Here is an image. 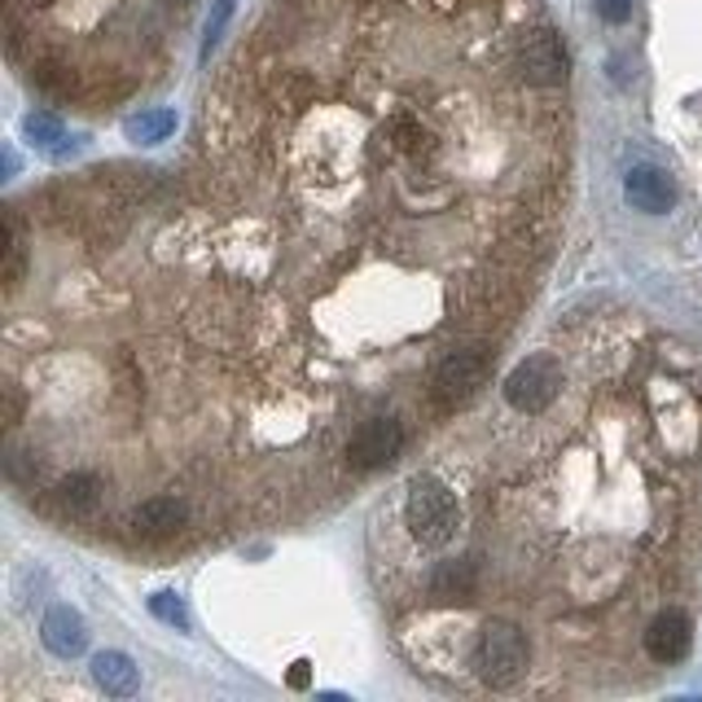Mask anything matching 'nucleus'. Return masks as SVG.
<instances>
[{
    "mask_svg": "<svg viewBox=\"0 0 702 702\" xmlns=\"http://www.w3.org/2000/svg\"><path fill=\"white\" fill-rule=\"evenodd\" d=\"M623 198H628L632 211H641V215H667V211L676 207V180H671L663 167L641 163V167H632V172L623 176Z\"/></svg>",
    "mask_w": 702,
    "mask_h": 702,
    "instance_id": "obj_7",
    "label": "nucleus"
},
{
    "mask_svg": "<svg viewBox=\"0 0 702 702\" xmlns=\"http://www.w3.org/2000/svg\"><path fill=\"white\" fill-rule=\"evenodd\" d=\"M593 5H597V14L606 23H628L632 19V0H593Z\"/></svg>",
    "mask_w": 702,
    "mask_h": 702,
    "instance_id": "obj_17",
    "label": "nucleus"
},
{
    "mask_svg": "<svg viewBox=\"0 0 702 702\" xmlns=\"http://www.w3.org/2000/svg\"><path fill=\"white\" fill-rule=\"evenodd\" d=\"M176 132V115L172 110H141L137 119H128V137L137 145H154V141H167Z\"/></svg>",
    "mask_w": 702,
    "mask_h": 702,
    "instance_id": "obj_13",
    "label": "nucleus"
},
{
    "mask_svg": "<svg viewBox=\"0 0 702 702\" xmlns=\"http://www.w3.org/2000/svg\"><path fill=\"white\" fill-rule=\"evenodd\" d=\"M19 413H23V396H19V387H5V422L19 426Z\"/></svg>",
    "mask_w": 702,
    "mask_h": 702,
    "instance_id": "obj_18",
    "label": "nucleus"
},
{
    "mask_svg": "<svg viewBox=\"0 0 702 702\" xmlns=\"http://www.w3.org/2000/svg\"><path fill=\"white\" fill-rule=\"evenodd\" d=\"M40 641H45L49 654L75 658V654H84V645H89V628H84V619H80L71 606H54V610L45 615V623H40Z\"/></svg>",
    "mask_w": 702,
    "mask_h": 702,
    "instance_id": "obj_9",
    "label": "nucleus"
},
{
    "mask_svg": "<svg viewBox=\"0 0 702 702\" xmlns=\"http://www.w3.org/2000/svg\"><path fill=\"white\" fill-rule=\"evenodd\" d=\"M150 610H154L163 623L180 628V632L189 628V610H185V601H180L176 593H154V597H150Z\"/></svg>",
    "mask_w": 702,
    "mask_h": 702,
    "instance_id": "obj_16",
    "label": "nucleus"
},
{
    "mask_svg": "<svg viewBox=\"0 0 702 702\" xmlns=\"http://www.w3.org/2000/svg\"><path fill=\"white\" fill-rule=\"evenodd\" d=\"M405 523L409 531L422 540V545H448L457 536V496L444 479L435 475H418L409 483V496H405Z\"/></svg>",
    "mask_w": 702,
    "mask_h": 702,
    "instance_id": "obj_2",
    "label": "nucleus"
},
{
    "mask_svg": "<svg viewBox=\"0 0 702 702\" xmlns=\"http://www.w3.org/2000/svg\"><path fill=\"white\" fill-rule=\"evenodd\" d=\"M233 10H237V0H211V19H207V36H202V62H207V58H211V49L220 45V36H224V27H229Z\"/></svg>",
    "mask_w": 702,
    "mask_h": 702,
    "instance_id": "obj_15",
    "label": "nucleus"
},
{
    "mask_svg": "<svg viewBox=\"0 0 702 702\" xmlns=\"http://www.w3.org/2000/svg\"><path fill=\"white\" fill-rule=\"evenodd\" d=\"M479 584H483V575H479V562H470V558H448L431 571L435 601H470V597H479Z\"/></svg>",
    "mask_w": 702,
    "mask_h": 702,
    "instance_id": "obj_10",
    "label": "nucleus"
},
{
    "mask_svg": "<svg viewBox=\"0 0 702 702\" xmlns=\"http://www.w3.org/2000/svg\"><path fill=\"white\" fill-rule=\"evenodd\" d=\"M562 391V365L553 356H527L510 378H505V400L518 413H545Z\"/></svg>",
    "mask_w": 702,
    "mask_h": 702,
    "instance_id": "obj_4",
    "label": "nucleus"
},
{
    "mask_svg": "<svg viewBox=\"0 0 702 702\" xmlns=\"http://www.w3.org/2000/svg\"><path fill=\"white\" fill-rule=\"evenodd\" d=\"M189 523V505L180 496H150L132 510V527L145 540H167Z\"/></svg>",
    "mask_w": 702,
    "mask_h": 702,
    "instance_id": "obj_8",
    "label": "nucleus"
},
{
    "mask_svg": "<svg viewBox=\"0 0 702 702\" xmlns=\"http://www.w3.org/2000/svg\"><path fill=\"white\" fill-rule=\"evenodd\" d=\"M400 448H405V426L396 418H370L351 435L347 461L356 470H378V466H391L400 457Z\"/></svg>",
    "mask_w": 702,
    "mask_h": 702,
    "instance_id": "obj_5",
    "label": "nucleus"
},
{
    "mask_svg": "<svg viewBox=\"0 0 702 702\" xmlns=\"http://www.w3.org/2000/svg\"><path fill=\"white\" fill-rule=\"evenodd\" d=\"M58 501H62L71 514H89V510H97V501H102V479H97L93 470H75V475H67V479L58 483Z\"/></svg>",
    "mask_w": 702,
    "mask_h": 702,
    "instance_id": "obj_12",
    "label": "nucleus"
},
{
    "mask_svg": "<svg viewBox=\"0 0 702 702\" xmlns=\"http://www.w3.org/2000/svg\"><path fill=\"white\" fill-rule=\"evenodd\" d=\"M27 137H32L45 154H54V159H62V154L75 150L71 137H67V128H62L54 115H32V119H27Z\"/></svg>",
    "mask_w": 702,
    "mask_h": 702,
    "instance_id": "obj_14",
    "label": "nucleus"
},
{
    "mask_svg": "<svg viewBox=\"0 0 702 702\" xmlns=\"http://www.w3.org/2000/svg\"><path fill=\"white\" fill-rule=\"evenodd\" d=\"M290 685H294V689H303V685H307V663H294V671H290Z\"/></svg>",
    "mask_w": 702,
    "mask_h": 702,
    "instance_id": "obj_19",
    "label": "nucleus"
},
{
    "mask_svg": "<svg viewBox=\"0 0 702 702\" xmlns=\"http://www.w3.org/2000/svg\"><path fill=\"white\" fill-rule=\"evenodd\" d=\"M93 680H97L110 698H132L137 685H141V671H137V663H132L124 650H106V654L93 658Z\"/></svg>",
    "mask_w": 702,
    "mask_h": 702,
    "instance_id": "obj_11",
    "label": "nucleus"
},
{
    "mask_svg": "<svg viewBox=\"0 0 702 702\" xmlns=\"http://www.w3.org/2000/svg\"><path fill=\"white\" fill-rule=\"evenodd\" d=\"M475 671L483 676V685L492 689H510L527 676V663H531V645H527V632L518 623H505V619H492L483 623L479 641H475Z\"/></svg>",
    "mask_w": 702,
    "mask_h": 702,
    "instance_id": "obj_1",
    "label": "nucleus"
},
{
    "mask_svg": "<svg viewBox=\"0 0 702 702\" xmlns=\"http://www.w3.org/2000/svg\"><path fill=\"white\" fill-rule=\"evenodd\" d=\"M488 370H492V361H488V351H479V347L448 351V356L435 365V374H431V400L440 409L466 405L488 383Z\"/></svg>",
    "mask_w": 702,
    "mask_h": 702,
    "instance_id": "obj_3",
    "label": "nucleus"
},
{
    "mask_svg": "<svg viewBox=\"0 0 702 702\" xmlns=\"http://www.w3.org/2000/svg\"><path fill=\"white\" fill-rule=\"evenodd\" d=\"M689 645H693V623H689V615L676 610V606H663V610L645 623V632H641L645 658H650V663H663V667L680 663V658L689 654Z\"/></svg>",
    "mask_w": 702,
    "mask_h": 702,
    "instance_id": "obj_6",
    "label": "nucleus"
}]
</instances>
